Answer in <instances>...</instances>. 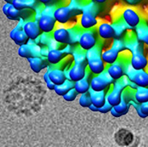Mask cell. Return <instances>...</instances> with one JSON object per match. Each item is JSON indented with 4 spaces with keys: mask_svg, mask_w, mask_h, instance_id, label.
Returning a JSON list of instances; mask_svg holds the SVG:
<instances>
[{
    "mask_svg": "<svg viewBox=\"0 0 148 147\" xmlns=\"http://www.w3.org/2000/svg\"><path fill=\"white\" fill-rule=\"evenodd\" d=\"M130 81L135 83L138 87L147 88L148 87V73L145 70H135Z\"/></svg>",
    "mask_w": 148,
    "mask_h": 147,
    "instance_id": "ac0fdd59",
    "label": "cell"
},
{
    "mask_svg": "<svg viewBox=\"0 0 148 147\" xmlns=\"http://www.w3.org/2000/svg\"><path fill=\"white\" fill-rule=\"evenodd\" d=\"M87 70H88L87 66L74 63L72 66L68 69L69 79L71 80L74 83L83 79L85 77Z\"/></svg>",
    "mask_w": 148,
    "mask_h": 147,
    "instance_id": "ba28073f",
    "label": "cell"
},
{
    "mask_svg": "<svg viewBox=\"0 0 148 147\" xmlns=\"http://www.w3.org/2000/svg\"><path fill=\"white\" fill-rule=\"evenodd\" d=\"M97 34L103 40H110L115 37V31L112 24L101 23L97 27Z\"/></svg>",
    "mask_w": 148,
    "mask_h": 147,
    "instance_id": "5bb4252c",
    "label": "cell"
},
{
    "mask_svg": "<svg viewBox=\"0 0 148 147\" xmlns=\"http://www.w3.org/2000/svg\"><path fill=\"white\" fill-rule=\"evenodd\" d=\"M71 55L73 57L75 64H81V65L88 66V60L86 57V51L82 49L79 46L77 48L74 47Z\"/></svg>",
    "mask_w": 148,
    "mask_h": 147,
    "instance_id": "603a6c76",
    "label": "cell"
},
{
    "mask_svg": "<svg viewBox=\"0 0 148 147\" xmlns=\"http://www.w3.org/2000/svg\"><path fill=\"white\" fill-rule=\"evenodd\" d=\"M134 70H145L148 66V60L143 53H132L131 58L130 61Z\"/></svg>",
    "mask_w": 148,
    "mask_h": 147,
    "instance_id": "8fae6325",
    "label": "cell"
},
{
    "mask_svg": "<svg viewBox=\"0 0 148 147\" xmlns=\"http://www.w3.org/2000/svg\"><path fill=\"white\" fill-rule=\"evenodd\" d=\"M4 2H6V3H12V0H4Z\"/></svg>",
    "mask_w": 148,
    "mask_h": 147,
    "instance_id": "60d3db41",
    "label": "cell"
},
{
    "mask_svg": "<svg viewBox=\"0 0 148 147\" xmlns=\"http://www.w3.org/2000/svg\"><path fill=\"white\" fill-rule=\"evenodd\" d=\"M28 62L30 65V68L34 73H40L45 68H47L49 66L47 58L43 57H34L28 58Z\"/></svg>",
    "mask_w": 148,
    "mask_h": 147,
    "instance_id": "7c38bea8",
    "label": "cell"
},
{
    "mask_svg": "<svg viewBox=\"0 0 148 147\" xmlns=\"http://www.w3.org/2000/svg\"><path fill=\"white\" fill-rule=\"evenodd\" d=\"M90 75H91V73L88 70L84 79L79 81H77L74 84V88L79 95L84 94V93L89 92V90H90V81H89Z\"/></svg>",
    "mask_w": 148,
    "mask_h": 147,
    "instance_id": "d6986e66",
    "label": "cell"
},
{
    "mask_svg": "<svg viewBox=\"0 0 148 147\" xmlns=\"http://www.w3.org/2000/svg\"><path fill=\"white\" fill-rule=\"evenodd\" d=\"M36 0H12L13 7L19 11L26 10L28 8H32L35 5Z\"/></svg>",
    "mask_w": 148,
    "mask_h": 147,
    "instance_id": "484cf974",
    "label": "cell"
},
{
    "mask_svg": "<svg viewBox=\"0 0 148 147\" xmlns=\"http://www.w3.org/2000/svg\"><path fill=\"white\" fill-rule=\"evenodd\" d=\"M87 68L90 71V73L94 75H100V73H102L106 69L105 64L102 61L101 57H97V58H94V59L88 61Z\"/></svg>",
    "mask_w": 148,
    "mask_h": 147,
    "instance_id": "e0dca14e",
    "label": "cell"
},
{
    "mask_svg": "<svg viewBox=\"0 0 148 147\" xmlns=\"http://www.w3.org/2000/svg\"><path fill=\"white\" fill-rule=\"evenodd\" d=\"M122 20L130 28H135L140 24L141 18L138 13L133 8H127L122 12Z\"/></svg>",
    "mask_w": 148,
    "mask_h": 147,
    "instance_id": "8992f818",
    "label": "cell"
},
{
    "mask_svg": "<svg viewBox=\"0 0 148 147\" xmlns=\"http://www.w3.org/2000/svg\"><path fill=\"white\" fill-rule=\"evenodd\" d=\"M23 30L29 40H36L42 33L36 20H29L24 22L23 25Z\"/></svg>",
    "mask_w": 148,
    "mask_h": 147,
    "instance_id": "52a82bcc",
    "label": "cell"
},
{
    "mask_svg": "<svg viewBox=\"0 0 148 147\" xmlns=\"http://www.w3.org/2000/svg\"><path fill=\"white\" fill-rule=\"evenodd\" d=\"M143 42L145 44H147V45L148 46V34L147 35V36H145L144 39H143Z\"/></svg>",
    "mask_w": 148,
    "mask_h": 147,
    "instance_id": "f35d334b",
    "label": "cell"
},
{
    "mask_svg": "<svg viewBox=\"0 0 148 147\" xmlns=\"http://www.w3.org/2000/svg\"><path fill=\"white\" fill-rule=\"evenodd\" d=\"M94 1L96 2V3H104L107 0H94Z\"/></svg>",
    "mask_w": 148,
    "mask_h": 147,
    "instance_id": "ab89813d",
    "label": "cell"
},
{
    "mask_svg": "<svg viewBox=\"0 0 148 147\" xmlns=\"http://www.w3.org/2000/svg\"><path fill=\"white\" fill-rule=\"evenodd\" d=\"M112 106H111V105H110V104L106 101L105 103H104L102 107L98 108V111L100 112V113H108V112H109L110 110L112 109Z\"/></svg>",
    "mask_w": 148,
    "mask_h": 147,
    "instance_id": "836d02e7",
    "label": "cell"
},
{
    "mask_svg": "<svg viewBox=\"0 0 148 147\" xmlns=\"http://www.w3.org/2000/svg\"><path fill=\"white\" fill-rule=\"evenodd\" d=\"M43 79H44L45 83L46 84V87L48 88L49 90H51V91H53L54 90V88H55V85L52 82L50 81L48 75V71L45 72L44 75H43Z\"/></svg>",
    "mask_w": 148,
    "mask_h": 147,
    "instance_id": "d6a6232c",
    "label": "cell"
},
{
    "mask_svg": "<svg viewBox=\"0 0 148 147\" xmlns=\"http://www.w3.org/2000/svg\"><path fill=\"white\" fill-rule=\"evenodd\" d=\"M79 103L82 107H85V108H88L92 105V99H91V96L89 92L84 93V94H81L79 96Z\"/></svg>",
    "mask_w": 148,
    "mask_h": 147,
    "instance_id": "f546056e",
    "label": "cell"
},
{
    "mask_svg": "<svg viewBox=\"0 0 148 147\" xmlns=\"http://www.w3.org/2000/svg\"><path fill=\"white\" fill-rule=\"evenodd\" d=\"M38 1L44 6H47V5H52V2L53 0H38Z\"/></svg>",
    "mask_w": 148,
    "mask_h": 147,
    "instance_id": "d590c367",
    "label": "cell"
},
{
    "mask_svg": "<svg viewBox=\"0 0 148 147\" xmlns=\"http://www.w3.org/2000/svg\"><path fill=\"white\" fill-rule=\"evenodd\" d=\"M40 31L45 33H52L56 27V20L54 19L53 15L49 14H40V16L36 20Z\"/></svg>",
    "mask_w": 148,
    "mask_h": 147,
    "instance_id": "5b68a950",
    "label": "cell"
},
{
    "mask_svg": "<svg viewBox=\"0 0 148 147\" xmlns=\"http://www.w3.org/2000/svg\"><path fill=\"white\" fill-rule=\"evenodd\" d=\"M113 49H115L116 50L117 52H121L124 51L125 49V42L123 40H120V39H114L113 40V42H112V47Z\"/></svg>",
    "mask_w": 148,
    "mask_h": 147,
    "instance_id": "4dcf8cb0",
    "label": "cell"
},
{
    "mask_svg": "<svg viewBox=\"0 0 148 147\" xmlns=\"http://www.w3.org/2000/svg\"><path fill=\"white\" fill-rule=\"evenodd\" d=\"M3 12L11 20H19L22 18V11H19L13 7L12 3H5L3 7Z\"/></svg>",
    "mask_w": 148,
    "mask_h": 147,
    "instance_id": "ffe728a7",
    "label": "cell"
},
{
    "mask_svg": "<svg viewBox=\"0 0 148 147\" xmlns=\"http://www.w3.org/2000/svg\"><path fill=\"white\" fill-rule=\"evenodd\" d=\"M89 94L92 99V103L96 107H101L106 102V92L105 91L102 92H95L90 88Z\"/></svg>",
    "mask_w": 148,
    "mask_h": 147,
    "instance_id": "44dd1931",
    "label": "cell"
},
{
    "mask_svg": "<svg viewBox=\"0 0 148 147\" xmlns=\"http://www.w3.org/2000/svg\"><path fill=\"white\" fill-rule=\"evenodd\" d=\"M88 108H89L92 111H98V107H96V106H94L93 104H92Z\"/></svg>",
    "mask_w": 148,
    "mask_h": 147,
    "instance_id": "74e56055",
    "label": "cell"
},
{
    "mask_svg": "<svg viewBox=\"0 0 148 147\" xmlns=\"http://www.w3.org/2000/svg\"><path fill=\"white\" fill-rule=\"evenodd\" d=\"M83 13L82 9L71 8L70 6H60L55 8L53 12V17L57 23L65 24L68 23L75 16L81 15Z\"/></svg>",
    "mask_w": 148,
    "mask_h": 147,
    "instance_id": "7a4b0ae2",
    "label": "cell"
},
{
    "mask_svg": "<svg viewBox=\"0 0 148 147\" xmlns=\"http://www.w3.org/2000/svg\"><path fill=\"white\" fill-rule=\"evenodd\" d=\"M68 55L63 51V49H49L46 58H47V61L49 65L55 66V65L60 63Z\"/></svg>",
    "mask_w": 148,
    "mask_h": 147,
    "instance_id": "2e32d148",
    "label": "cell"
},
{
    "mask_svg": "<svg viewBox=\"0 0 148 147\" xmlns=\"http://www.w3.org/2000/svg\"><path fill=\"white\" fill-rule=\"evenodd\" d=\"M101 52H102L101 47L99 46V44H96L93 48L90 49L89 50L86 51V57H87V60L89 61V60L94 59V58L100 57Z\"/></svg>",
    "mask_w": 148,
    "mask_h": 147,
    "instance_id": "f1b7e54d",
    "label": "cell"
},
{
    "mask_svg": "<svg viewBox=\"0 0 148 147\" xmlns=\"http://www.w3.org/2000/svg\"><path fill=\"white\" fill-rule=\"evenodd\" d=\"M49 51V49L47 46H41L40 47V57H46L48 55Z\"/></svg>",
    "mask_w": 148,
    "mask_h": 147,
    "instance_id": "e575fe53",
    "label": "cell"
},
{
    "mask_svg": "<svg viewBox=\"0 0 148 147\" xmlns=\"http://www.w3.org/2000/svg\"><path fill=\"white\" fill-rule=\"evenodd\" d=\"M82 30L79 28H66L63 27L55 28L52 32V36L61 44H75L79 39Z\"/></svg>",
    "mask_w": 148,
    "mask_h": 147,
    "instance_id": "6da1fadb",
    "label": "cell"
},
{
    "mask_svg": "<svg viewBox=\"0 0 148 147\" xmlns=\"http://www.w3.org/2000/svg\"><path fill=\"white\" fill-rule=\"evenodd\" d=\"M134 99L138 103L148 102V87L147 88L138 87L134 90Z\"/></svg>",
    "mask_w": 148,
    "mask_h": 147,
    "instance_id": "cb8c5ba5",
    "label": "cell"
},
{
    "mask_svg": "<svg viewBox=\"0 0 148 147\" xmlns=\"http://www.w3.org/2000/svg\"><path fill=\"white\" fill-rule=\"evenodd\" d=\"M119 52H117L115 49H113L112 48L108 49L106 50L101 52V55L100 57L102 61L104 62V64L107 65H111L113 64L114 62H116V61L119 58Z\"/></svg>",
    "mask_w": 148,
    "mask_h": 147,
    "instance_id": "7402d4cb",
    "label": "cell"
},
{
    "mask_svg": "<svg viewBox=\"0 0 148 147\" xmlns=\"http://www.w3.org/2000/svg\"><path fill=\"white\" fill-rule=\"evenodd\" d=\"M10 37L17 45H22V44H27L28 41V37L25 34V32L23 30V28L17 27L14 29H12L10 32Z\"/></svg>",
    "mask_w": 148,
    "mask_h": 147,
    "instance_id": "9a60e30c",
    "label": "cell"
},
{
    "mask_svg": "<svg viewBox=\"0 0 148 147\" xmlns=\"http://www.w3.org/2000/svg\"><path fill=\"white\" fill-rule=\"evenodd\" d=\"M114 80L109 76L108 72L105 70L100 73V75L93 76L90 80V88L95 92L105 91L107 88L113 83Z\"/></svg>",
    "mask_w": 148,
    "mask_h": 147,
    "instance_id": "3957f363",
    "label": "cell"
},
{
    "mask_svg": "<svg viewBox=\"0 0 148 147\" xmlns=\"http://www.w3.org/2000/svg\"><path fill=\"white\" fill-rule=\"evenodd\" d=\"M106 71L108 72L109 76L114 81L120 79L121 77H123L125 75L123 63L121 62L120 61H118V60L113 64L108 65V67L106 68Z\"/></svg>",
    "mask_w": 148,
    "mask_h": 147,
    "instance_id": "4fadbf2b",
    "label": "cell"
},
{
    "mask_svg": "<svg viewBox=\"0 0 148 147\" xmlns=\"http://www.w3.org/2000/svg\"><path fill=\"white\" fill-rule=\"evenodd\" d=\"M109 112L111 113V115H112V116H114V117H116V118H118V117H121V116L119 113H117V112L114 110V108H113V107H112V109L110 110Z\"/></svg>",
    "mask_w": 148,
    "mask_h": 147,
    "instance_id": "8d00e7d4",
    "label": "cell"
},
{
    "mask_svg": "<svg viewBox=\"0 0 148 147\" xmlns=\"http://www.w3.org/2000/svg\"><path fill=\"white\" fill-rule=\"evenodd\" d=\"M96 34L97 31H96L94 28L82 30L78 41L79 46L82 49H84V51H88L90 49L93 48L97 44Z\"/></svg>",
    "mask_w": 148,
    "mask_h": 147,
    "instance_id": "277c9868",
    "label": "cell"
},
{
    "mask_svg": "<svg viewBox=\"0 0 148 147\" xmlns=\"http://www.w3.org/2000/svg\"><path fill=\"white\" fill-rule=\"evenodd\" d=\"M47 71L49 79L55 86L63 83L66 80L64 70L59 68H52L51 66H49L47 67Z\"/></svg>",
    "mask_w": 148,
    "mask_h": 147,
    "instance_id": "30bf717a",
    "label": "cell"
},
{
    "mask_svg": "<svg viewBox=\"0 0 148 147\" xmlns=\"http://www.w3.org/2000/svg\"><path fill=\"white\" fill-rule=\"evenodd\" d=\"M78 95H79V94H78L77 92L75 90V88H72V89H71L66 94H65L62 97H63V99H64V100H66V101H67V102H72L74 100H75Z\"/></svg>",
    "mask_w": 148,
    "mask_h": 147,
    "instance_id": "1f68e13d",
    "label": "cell"
},
{
    "mask_svg": "<svg viewBox=\"0 0 148 147\" xmlns=\"http://www.w3.org/2000/svg\"><path fill=\"white\" fill-rule=\"evenodd\" d=\"M130 104L129 103V101L126 100V98H125V96H123V93H122V99H121V103L118 105L112 107L114 108V110L117 113H119L122 116L127 114V112L130 110Z\"/></svg>",
    "mask_w": 148,
    "mask_h": 147,
    "instance_id": "4316f807",
    "label": "cell"
},
{
    "mask_svg": "<svg viewBox=\"0 0 148 147\" xmlns=\"http://www.w3.org/2000/svg\"><path fill=\"white\" fill-rule=\"evenodd\" d=\"M97 24H98V20L95 15L88 12H84L81 14L79 19V25L80 28L83 30L94 28L97 25Z\"/></svg>",
    "mask_w": 148,
    "mask_h": 147,
    "instance_id": "9c48e42d",
    "label": "cell"
},
{
    "mask_svg": "<svg viewBox=\"0 0 148 147\" xmlns=\"http://www.w3.org/2000/svg\"><path fill=\"white\" fill-rule=\"evenodd\" d=\"M135 28H136L137 39L139 40V41L143 42V40L144 39L145 36L148 34L147 24L140 22V24H138Z\"/></svg>",
    "mask_w": 148,
    "mask_h": 147,
    "instance_id": "83f0119b",
    "label": "cell"
},
{
    "mask_svg": "<svg viewBox=\"0 0 148 147\" xmlns=\"http://www.w3.org/2000/svg\"><path fill=\"white\" fill-rule=\"evenodd\" d=\"M74 84H75V83L72 82L71 80L66 79L63 83L60 84V85H56L53 91H54V92L56 93L58 96H63L71 89L74 88Z\"/></svg>",
    "mask_w": 148,
    "mask_h": 147,
    "instance_id": "d4e9b609",
    "label": "cell"
}]
</instances>
